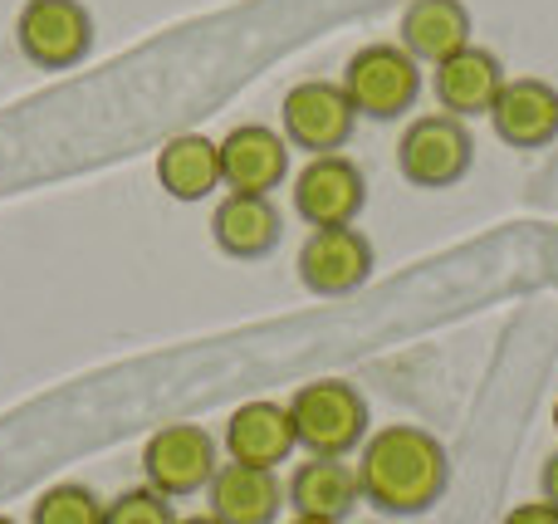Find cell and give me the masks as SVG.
I'll list each match as a JSON object with an SVG mask.
<instances>
[{"mask_svg":"<svg viewBox=\"0 0 558 524\" xmlns=\"http://www.w3.org/2000/svg\"><path fill=\"white\" fill-rule=\"evenodd\" d=\"M500 524H558V510L539 496V500H524V505H514Z\"/></svg>","mask_w":558,"mask_h":524,"instance_id":"21","label":"cell"},{"mask_svg":"<svg viewBox=\"0 0 558 524\" xmlns=\"http://www.w3.org/2000/svg\"><path fill=\"white\" fill-rule=\"evenodd\" d=\"M338 84H343V94L353 98L357 118L392 123V118H402L407 108L416 103V94H422V64H416L402 45L377 39V45L353 49V59L343 64V78H338Z\"/></svg>","mask_w":558,"mask_h":524,"instance_id":"3","label":"cell"},{"mask_svg":"<svg viewBox=\"0 0 558 524\" xmlns=\"http://www.w3.org/2000/svg\"><path fill=\"white\" fill-rule=\"evenodd\" d=\"M104 524H177V510L153 486H133L104 505Z\"/></svg>","mask_w":558,"mask_h":524,"instance_id":"20","label":"cell"},{"mask_svg":"<svg viewBox=\"0 0 558 524\" xmlns=\"http://www.w3.org/2000/svg\"><path fill=\"white\" fill-rule=\"evenodd\" d=\"M471 10L465 0H407L402 25H397V45L416 59V64H441L456 49L471 45Z\"/></svg>","mask_w":558,"mask_h":524,"instance_id":"17","label":"cell"},{"mask_svg":"<svg viewBox=\"0 0 558 524\" xmlns=\"http://www.w3.org/2000/svg\"><path fill=\"white\" fill-rule=\"evenodd\" d=\"M500 88H505V64L481 45H465L451 59L432 64V94L441 103V113H451V118L490 113Z\"/></svg>","mask_w":558,"mask_h":524,"instance_id":"13","label":"cell"},{"mask_svg":"<svg viewBox=\"0 0 558 524\" xmlns=\"http://www.w3.org/2000/svg\"><path fill=\"white\" fill-rule=\"evenodd\" d=\"M177 524H221V520H216L211 510H206V515H186V520H177Z\"/></svg>","mask_w":558,"mask_h":524,"instance_id":"23","label":"cell"},{"mask_svg":"<svg viewBox=\"0 0 558 524\" xmlns=\"http://www.w3.org/2000/svg\"><path fill=\"white\" fill-rule=\"evenodd\" d=\"M289 182V143L265 123H241L221 137V186L226 192L270 196Z\"/></svg>","mask_w":558,"mask_h":524,"instance_id":"11","label":"cell"},{"mask_svg":"<svg viewBox=\"0 0 558 524\" xmlns=\"http://www.w3.org/2000/svg\"><path fill=\"white\" fill-rule=\"evenodd\" d=\"M554 431H558V402H554Z\"/></svg>","mask_w":558,"mask_h":524,"instance_id":"25","label":"cell"},{"mask_svg":"<svg viewBox=\"0 0 558 524\" xmlns=\"http://www.w3.org/2000/svg\"><path fill=\"white\" fill-rule=\"evenodd\" d=\"M294 196V211L308 231H324V226H353L367 206V176L353 157L343 153H324L308 157L304 167L289 182Z\"/></svg>","mask_w":558,"mask_h":524,"instance_id":"7","label":"cell"},{"mask_svg":"<svg viewBox=\"0 0 558 524\" xmlns=\"http://www.w3.org/2000/svg\"><path fill=\"white\" fill-rule=\"evenodd\" d=\"M153 172L172 202H206L221 186V143L206 133H177L162 143Z\"/></svg>","mask_w":558,"mask_h":524,"instance_id":"18","label":"cell"},{"mask_svg":"<svg viewBox=\"0 0 558 524\" xmlns=\"http://www.w3.org/2000/svg\"><path fill=\"white\" fill-rule=\"evenodd\" d=\"M353 127H357V108L343 94V84H333V78H304L279 103V133L304 157L343 153Z\"/></svg>","mask_w":558,"mask_h":524,"instance_id":"6","label":"cell"},{"mask_svg":"<svg viewBox=\"0 0 558 524\" xmlns=\"http://www.w3.org/2000/svg\"><path fill=\"white\" fill-rule=\"evenodd\" d=\"M353 471L363 500L383 515H426L446 496V480H451L446 447L426 427H412V422H387V427L367 431Z\"/></svg>","mask_w":558,"mask_h":524,"instance_id":"1","label":"cell"},{"mask_svg":"<svg viewBox=\"0 0 558 524\" xmlns=\"http://www.w3.org/2000/svg\"><path fill=\"white\" fill-rule=\"evenodd\" d=\"M216 471H221V441L196 422L157 427L143 447V486H153L167 500L202 496Z\"/></svg>","mask_w":558,"mask_h":524,"instance_id":"5","label":"cell"},{"mask_svg":"<svg viewBox=\"0 0 558 524\" xmlns=\"http://www.w3.org/2000/svg\"><path fill=\"white\" fill-rule=\"evenodd\" d=\"M284 235V216L270 196L251 192H226L211 211V241L231 260H265Z\"/></svg>","mask_w":558,"mask_h":524,"instance_id":"15","label":"cell"},{"mask_svg":"<svg viewBox=\"0 0 558 524\" xmlns=\"http://www.w3.org/2000/svg\"><path fill=\"white\" fill-rule=\"evenodd\" d=\"M475 162V137L465 127V118L451 113H422L407 123V133L397 137V172L422 192H441L456 186Z\"/></svg>","mask_w":558,"mask_h":524,"instance_id":"4","label":"cell"},{"mask_svg":"<svg viewBox=\"0 0 558 524\" xmlns=\"http://www.w3.org/2000/svg\"><path fill=\"white\" fill-rule=\"evenodd\" d=\"M539 496H544V500H549V505L558 510V451H554L549 461H544V476H539Z\"/></svg>","mask_w":558,"mask_h":524,"instance_id":"22","label":"cell"},{"mask_svg":"<svg viewBox=\"0 0 558 524\" xmlns=\"http://www.w3.org/2000/svg\"><path fill=\"white\" fill-rule=\"evenodd\" d=\"M294 275L308 294L318 300H338V294H353L367 284L373 275V241H367L357 226H324V231H308L304 245L294 255Z\"/></svg>","mask_w":558,"mask_h":524,"instance_id":"9","label":"cell"},{"mask_svg":"<svg viewBox=\"0 0 558 524\" xmlns=\"http://www.w3.org/2000/svg\"><path fill=\"white\" fill-rule=\"evenodd\" d=\"M15 45L35 69H69L94 49V15L84 0H25Z\"/></svg>","mask_w":558,"mask_h":524,"instance_id":"8","label":"cell"},{"mask_svg":"<svg viewBox=\"0 0 558 524\" xmlns=\"http://www.w3.org/2000/svg\"><path fill=\"white\" fill-rule=\"evenodd\" d=\"M226 461H241V466H260L275 471L284 466L289 456L299 451L294 441V422H289L284 402H241V407L226 417Z\"/></svg>","mask_w":558,"mask_h":524,"instance_id":"12","label":"cell"},{"mask_svg":"<svg viewBox=\"0 0 558 524\" xmlns=\"http://www.w3.org/2000/svg\"><path fill=\"white\" fill-rule=\"evenodd\" d=\"M206 505L221 524H275L284 510V486L275 471L221 461V471L206 486Z\"/></svg>","mask_w":558,"mask_h":524,"instance_id":"16","label":"cell"},{"mask_svg":"<svg viewBox=\"0 0 558 524\" xmlns=\"http://www.w3.org/2000/svg\"><path fill=\"white\" fill-rule=\"evenodd\" d=\"M363 490H357V471L343 456H308L289 471L284 505L304 520H328L343 524L357 510Z\"/></svg>","mask_w":558,"mask_h":524,"instance_id":"14","label":"cell"},{"mask_svg":"<svg viewBox=\"0 0 558 524\" xmlns=\"http://www.w3.org/2000/svg\"><path fill=\"white\" fill-rule=\"evenodd\" d=\"M0 524H15V520H10V515H0Z\"/></svg>","mask_w":558,"mask_h":524,"instance_id":"26","label":"cell"},{"mask_svg":"<svg viewBox=\"0 0 558 524\" xmlns=\"http://www.w3.org/2000/svg\"><path fill=\"white\" fill-rule=\"evenodd\" d=\"M289 524H328V520H304V515H294V520H289Z\"/></svg>","mask_w":558,"mask_h":524,"instance_id":"24","label":"cell"},{"mask_svg":"<svg viewBox=\"0 0 558 524\" xmlns=\"http://www.w3.org/2000/svg\"><path fill=\"white\" fill-rule=\"evenodd\" d=\"M490 123L505 147L539 153V147L558 143V88L549 78H534V74L505 78L500 98L490 108Z\"/></svg>","mask_w":558,"mask_h":524,"instance_id":"10","label":"cell"},{"mask_svg":"<svg viewBox=\"0 0 558 524\" xmlns=\"http://www.w3.org/2000/svg\"><path fill=\"white\" fill-rule=\"evenodd\" d=\"M29 524H104V500L78 480L49 486L29 510Z\"/></svg>","mask_w":558,"mask_h":524,"instance_id":"19","label":"cell"},{"mask_svg":"<svg viewBox=\"0 0 558 524\" xmlns=\"http://www.w3.org/2000/svg\"><path fill=\"white\" fill-rule=\"evenodd\" d=\"M289 422H294V441L308 456H353L367 441V402L353 382L343 378H314L304 388H294V398L284 402Z\"/></svg>","mask_w":558,"mask_h":524,"instance_id":"2","label":"cell"}]
</instances>
